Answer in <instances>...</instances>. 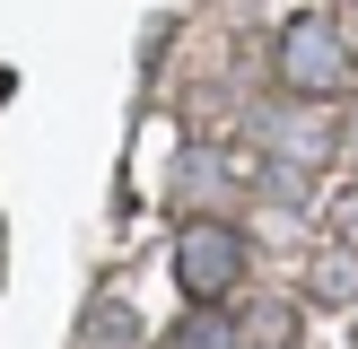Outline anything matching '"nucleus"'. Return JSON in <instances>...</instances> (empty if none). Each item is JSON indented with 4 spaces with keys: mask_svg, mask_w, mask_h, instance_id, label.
<instances>
[{
    "mask_svg": "<svg viewBox=\"0 0 358 349\" xmlns=\"http://www.w3.org/2000/svg\"><path fill=\"white\" fill-rule=\"evenodd\" d=\"M280 79H289L297 96H341L358 79L341 27H332V17H289V27H280Z\"/></svg>",
    "mask_w": 358,
    "mask_h": 349,
    "instance_id": "obj_1",
    "label": "nucleus"
},
{
    "mask_svg": "<svg viewBox=\"0 0 358 349\" xmlns=\"http://www.w3.org/2000/svg\"><path fill=\"white\" fill-rule=\"evenodd\" d=\"M236 271H245V236H236L227 218H192L184 236H175V279H184L192 306L227 297V288H236Z\"/></svg>",
    "mask_w": 358,
    "mask_h": 349,
    "instance_id": "obj_2",
    "label": "nucleus"
},
{
    "mask_svg": "<svg viewBox=\"0 0 358 349\" xmlns=\"http://www.w3.org/2000/svg\"><path fill=\"white\" fill-rule=\"evenodd\" d=\"M157 349H236V323H227L219 306H192L184 323H166V341Z\"/></svg>",
    "mask_w": 358,
    "mask_h": 349,
    "instance_id": "obj_3",
    "label": "nucleus"
},
{
    "mask_svg": "<svg viewBox=\"0 0 358 349\" xmlns=\"http://www.w3.org/2000/svg\"><path fill=\"white\" fill-rule=\"evenodd\" d=\"M341 227H358V192H341Z\"/></svg>",
    "mask_w": 358,
    "mask_h": 349,
    "instance_id": "obj_4",
    "label": "nucleus"
}]
</instances>
